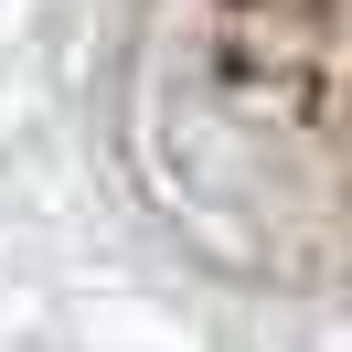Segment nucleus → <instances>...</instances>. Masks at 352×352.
Masks as SVG:
<instances>
[{
  "instance_id": "obj_1",
  "label": "nucleus",
  "mask_w": 352,
  "mask_h": 352,
  "mask_svg": "<svg viewBox=\"0 0 352 352\" xmlns=\"http://www.w3.org/2000/svg\"><path fill=\"white\" fill-rule=\"evenodd\" d=\"M171 86L203 107L214 139L320 171L342 118V0H171Z\"/></svg>"
}]
</instances>
